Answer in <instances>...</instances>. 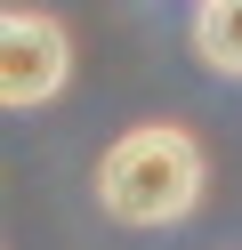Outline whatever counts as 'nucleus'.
I'll list each match as a JSON object with an SVG mask.
<instances>
[{"mask_svg": "<svg viewBox=\"0 0 242 250\" xmlns=\"http://www.w3.org/2000/svg\"><path fill=\"white\" fill-rule=\"evenodd\" d=\"M97 202L121 226H177L202 202V146L177 121H145V129L113 137L97 162Z\"/></svg>", "mask_w": 242, "mask_h": 250, "instance_id": "f257e3e1", "label": "nucleus"}, {"mask_svg": "<svg viewBox=\"0 0 242 250\" xmlns=\"http://www.w3.org/2000/svg\"><path fill=\"white\" fill-rule=\"evenodd\" d=\"M65 73H73L65 24L48 17V8H8V17H0V97H8L16 113H32V105H48L65 89Z\"/></svg>", "mask_w": 242, "mask_h": 250, "instance_id": "f03ea898", "label": "nucleus"}, {"mask_svg": "<svg viewBox=\"0 0 242 250\" xmlns=\"http://www.w3.org/2000/svg\"><path fill=\"white\" fill-rule=\"evenodd\" d=\"M194 57L226 81H242V0H202L194 17Z\"/></svg>", "mask_w": 242, "mask_h": 250, "instance_id": "7ed1b4c3", "label": "nucleus"}]
</instances>
